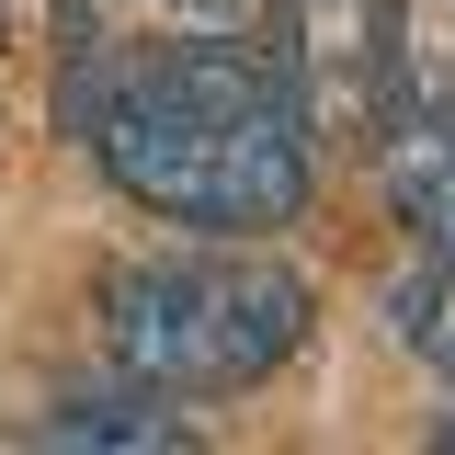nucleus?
<instances>
[{
  "mask_svg": "<svg viewBox=\"0 0 455 455\" xmlns=\"http://www.w3.org/2000/svg\"><path fill=\"white\" fill-rule=\"evenodd\" d=\"M92 160L171 228L262 239L307 205V114L239 46H148L92 80Z\"/></svg>",
  "mask_w": 455,
  "mask_h": 455,
  "instance_id": "nucleus-1",
  "label": "nucleus"
},
{
  "mask_svg": "<svg viewBox=\"0 0 455 455\" xmlns=\"http://www.w3.org/2000/svg\"><path fill=\"white\" fill-rule=\"evenodd\" d=\"M103 341L160 398H228V387H262L307 341V284L274 251H251V239L148 251V262L103 274Z\"/></svg>",
  "mask_w": 455,
  "mask_h": 455,
  "instance_id": "nucleus-2",
  "label": "nucleus"
},
{
  "mask_svg": "<svg viewBox=\"0 0 455 455\" xmlns=\"http://www.w3.org/2000/svg\"><path fill=\"white\" fill-rule=\"evenodd\" d=\"M387 205L455 262V114H421V125L387 148Z\"/></svg>",
  "mask_w": 455,
  "mask_h": 455,
  "instance_id": "nucleus-3",
  "label": "nucleus"
},
{
  "mask_svg": "<svg viewBox=\"0 0 455 455\" xmlns=\"http://www.w3.org/2000/svg\"><path fill=\"white\" fill-rule=\"evenodd\" d=\"M46 444H194V433H182V421H171V410H148V398H80V410H57L46 421Z\"/></svg>",
  "mask_w": 455,
  "mask_h": 455,
  "instance_id": "nucleus-4",
  "label": "nucleus"
},
{
  "mask_svg": "<svg viewBox=\"0 0 455 455\" xmlns=\"http://www.w3.org/2000/svg\"><path fill=\"white\" fill-rule=\"evenodd\" d=\"M410 341H421V353H433V364L455 376V262L421 284V296H410Z\"/></svg>",
  "mask_w": 455,
  "mask_h": 455,
  "instance_id": "nucleus-5",
  "label": "nucleus"
}]
</instances>
